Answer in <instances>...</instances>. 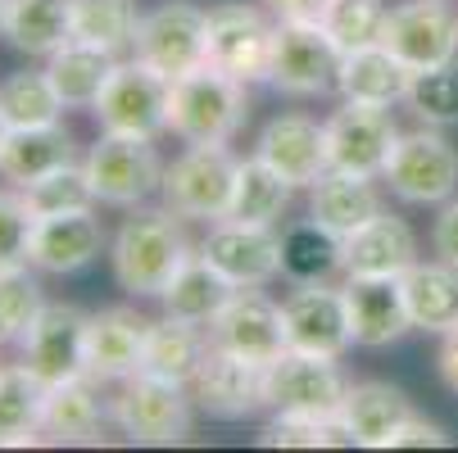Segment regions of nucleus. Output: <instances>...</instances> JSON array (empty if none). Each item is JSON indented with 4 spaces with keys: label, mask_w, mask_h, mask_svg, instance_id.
<instances>
[{
    "label": "nucleus",
    "mask_w": 458,
    "mask_h": 453,
    "mask_svg": "<svg viewBox=\"0 0 458 453\" xmlns=\"http://www.w3.org/2000/svg\"><path fill=\"white\" fill-rule=\"evenodd\" d=\"M431 249L436 258H445L449 268H458V200H445L436 227H431Z\"/></svg>",
    "instance_id": "46"
},
{
    "label": "nucleus",
    "mask_w": 458,
    "mask_h": 453,
    "mask_svg": "<svg viewBox=\"0 0 458 453\" xmlns=\"http://www.w3.org/2000/svg\"><path fill=\"white\" fill-rule=\"evenodd\" d=\"M168 96H173V82L164 73L146 69L141 59H118V69L96 96L91 113L100 122V132L159 141L168 132Z\"/></svg>",
    "instance_id": "4"
},
{
    "label": "nucleus",
    "mask_w": 458,
    "mask_h": 453,
    "mask_svg": "<svg viewBox=\"0 0 458 453\" xmlns=\"http://www.w3.org/2000/svg\"><path fill=\"white\" fill-rule=\"evenodd\" d=\"M105 426V404L96 395L91 376H73L46 385V408H41V435L59 440V444H87L96 440Z\"/></svg>",
    "instance_id": "33"
},
{
    "label": "nucleus",
    "mask_w": 458,
    "mask_h": 453,
    "mask_svg": "<svg viewBox=\"0 0 458 453\" xmlns=\"http://www.w3.org/2000/svg\"><path fill=\"white\" fill-rule=\"evenodd\" d=\"M322 137H327V164L332 168L359 172V177H381L390 150L400 141V127L390 118V109H381V105L341 100V109L327 113Z\"/></svg>",
    "instance_id": "12"
},
{
    "label": "nucleus",
    "mask_w": 458,
    "mask_h": 453,
    "mask_svg": "<svg viewBox=\"0 0 458 453\" xmlns=\"http://www.w3.org/2000/svg\"><path fill=\"white\" fill-rule=\"evenodd\" d=\"M345 390H350V381L341 372V358H327V354L286 349L277 363L264 367V399L273 413L332 417V413H341Z\"/></svg>",
    "instance_id": "11"
},
{
    "label": "nucleus",
    "mask_w": 458,
    "mask_h": 453,
    "mask_svg": "<svg viewBox=\"0 0 458 453\" xmlns=\"http://www.w3.org/2000/svg\"><path fill=\"white\" fill-rule=\"evenodd\" d=\"M291 196H295V186H291L282 172H273L259 155H250V159L236 164V186H232V209H227V218H236V222H259V227H277V218L286 214Z\"/></svg>",
    "instance_id": "34"
},
{
    "label": "nucleus",
    "mask_w": 458,
    "mask_h": 453,
    "mask_svg": "<svg viewBox=\"0 0 458 453\" xmlns=\"http://www.w3.org/2000/svg\"><path fill=\"white\" fill-rule=\"evenodd\" d=\"M254 155L264 159L273 172H282L295 190H309L327 168V137L322 122H313L309 113H277L268 118V127L259 132Z\"/></svg>",
    "instance_id": "22"
},
{
    "label": "nucleus",
    "mask_w": 458,
    "mask_h": 453,
    "mask_svg": "<svg viewBox=\"0 0 458 453\" xmlns=\"http://www.w3.org/2000/svg\"><path fill=\"white\" fill-rule=\"evenodd\" d=\"M5 132H10V127H5V122H0V146H5Z\"/></svg>",
    "instance_id": "49"
},
{
    "label": "nucleus",
    "mask_w": 458,
    "mask_h": 453,
    "mask_svg": "<svg viewBox=\"0 0 458 453\" xmlns=\"http://www.w3.org/2000/svg\"><path fill=\"white\" fill-rule=\"evenodd\" d=\"M146 331H150V317H141L127 304L91 313L87 317V376L96 385H123L127 376H137L141 354H146Z\"/></svg>",
    "instance_id": "20"
},
{
    "label": "nucleus",
    "mask_w": 458,
    "mask_h": 453,
    "mask_svg": "<svg viewBox=\"0 0 458 453\" xmlns=\"http://www.w3.org/2000/svg\"><path fill=\"white\" fill-rule=\"evenodd\" d=\"M436 367H440V381L449 385V390L458 395V327L454 331H445V340H440V358H436Z\"/></svg>",
    "instance_id": "48"
},
{
    "label": "nucleus",
    "mask_w": 458,
    "mask_h": 453,
    "mask_svg": "<svg viewBox=\"0 0 458 453\" xmlns=\"http://www.w3.org/2000/svg\"><path fill=\"white\" fill-rule=\"evenodd\" d=\"M404 286V304L418 331H454L458 327V268H449L445 258H431V264H418L400 277Z\"/></svg>",
    "instance_id": "31"
},
{
    "label": "nucleus",
    "mask_w": 458,
    "mask_h": 453,
    "mask_svg": "<svg viewBox=\"0 0 458 453\" xmlns=\"http://www.w3.org/2000/svg\"><path fill=\"white\" fill-rule=\"evenodd\" d=\"M41 308H46V295L32 264L0 273V345H19Z\"/></svg>",
    "instance_id": "41"
},
{
    "label": "nucleus",
    "mask_w": 458,
    "mask_h": 453,
    "mask_svg": "<svg viewBox=\"0 0 458 453\" xmlns=\"http://www.w3.org/2000/svg\"><path fill=\"white\" fill-rule=\"evenodd\" d=\"M0 37L28 59H50L64 41H73V0H5Z\"/></svg>",
    "instance_id": "29"
},
{
    "label": "nucleus",
    "mask_w": 458,
    "mask_h": 453,
    "mask_svg": "<svg viewBox=\"0 0 458 453\" xmlns=\"http://www.w3.org/2000/svg\"><path fill=\"white\" fill-rule=\"evenodd\" d=\"M0 23H5V0H0Z\"/></svg>",
    "instance_id": "50"
},
{
    "label": "nucleus",
    "mask_w": 458,
    "mask_h": 453,
    "mask_svg": "<svg viewBox=\"0 0 458 453\" xmlns=\"http://www.w3.org/2000/svg\"><path fill=\"white\" fill-rule=\"evenodd\" d=\"M132 59L164 73L168 82L195 73L200 63H209V10L191 5V0H164V5H155L150 14H141Z\"/></svg>",
    "instance_id": "5"
},
{
    "label": "nucleus",
    "mask_w": 458,
    "mask_h": 453,
    "mask_svg": "<svg viewBox=\"0 0 458 453\" xmlns=\"http://www.w3.org/2000/svg\"><path fill=\"white\" fill-rule=\"evenodd\" d=\"M440 444H449V435L436 426V422H427V417H409L395 435H390V444L386 449H440Z\"/></svg>",
    "instance_id": "45"
},
{
    "label": "nucleus",
    "mask_w": 458,
    "mask_h": 453,
    "mask_svg": "<svg viewBox=\"0 0 458 453\" xmlns=\"http://www.w3.org/2000/svg\"><path fill=\"white\" fill-rule=\"evenodd\" d=\"M341 59H345V50L336 46V37L327 32L318 19L277 23L268 82H273L282 96H300V100L327 96V91H336Z\"/></svg>",
    "instance_id": "9"
},
{
    "label": "nucleus",
    "mask_w": 458,
    "mask_h": 453,
    "mask_svg": "<svg viewBox=\"0 0 458 453\" xmlns=\"http://www.w3.org/2000/svg\"><path fill=\"white\" fill-rule=\"evenodd\" d=\"M78 159V141L64 122L46 127H10L5 146H0V177L10 186H32L37 177L64 168Z\"/></svg>",
    "instance_id": "25"
},
{
    "label": "nucleus",
    "mask_w": 458,
    "mask_h": 453,
    "mask_svg": "<svg viewBox=\"0 0 458 453\" xmlns=\"http://www.w3.org/2000/svg\"><path fill=\"white\" fill-rule=\"evenodd\" d=\"M209 349H214L209 327H195V322H182V317L164 313L159 322H150V331H146L141 372H146V376H159V381L191 385Z\"/></svg>",
    "instance_id": "28"
},
{
    "label": "nucleus",
    "mask_w": 458,
    "mask_h": 453,
    "mask_svg": "<svg viewBox=\"0 0 458 453\" xmlns=\"http://www.w3.org/2000/svg\"><path fill=\"white\" fill-rule=\"evenodd\" d=\"M209 340L245 363L268 367L286 354V327H282V304L264 295V286H236L232 299L209 322Z\"/></svg>",
    "instance_id": "13"
},
{
    "label": "nucleus",
    "mask_w": 458,
    "mask_h": 453,
    "mask_svg": "<svg viewBox=\"0 0 458 453\" xmlns=\"http://www.w3.org/2000/svg\"><path fill=\"white\" fill-rule=\"evenodd\" d=\"M409 417H413L409 395L395 390V385H386V381H359L341 399V422H345V431L359 449H386L390 435H395Z\"/></svg>",
    "instance_id": "26"
},
{
    "label": "nucleus",
    "mask_w": 458,
    "mask_h": 453,
    "mask_svg": "<svg viewBox=\"0 0 458 453\" xmlns=\"http://www.w3.org/2000/svg\"><path fill=\"white\" fill-rule=\"evenodd\" d=\"M118 69V55L114 50H100L91 41H64L50 59H46V73L59 91V100L69 105V109H91L96 96L105 91V82L114 78Z\"/></svg>",
    "instance_id": "30"
},
{
    "label": "nucleus",
    "mask_w": 458,
    "mask_h": 453,
    "mask_svg": "<svg viewBox=\"0 0 458 453\" xmlns=\"http://www.w3.org/2000/svg\"><path fill=\"white\" fill-rule=\"evenodd\" d=\"M327 273H341V236L327 227L295 222L282 231V277L291 281H327Z\"/></svg>",
    "instance_id": "37"
},
{
    "label": "nucleus",
    "mask_w": 458,
    "mask_h": 453,
    "mask_svg": "<svg viewBox=\"0 0 458 453\" xmlns=\"http://www.w3.org/2000/svg\"><path fill=\"white\" fill-rule=\"evenodd\" d=\"M191 395H195V408L214 422H245L254 417L259 408H268L264 399V367L259 363H245L227 349H209L200 372L191 381Z\"/></svg>",
    "instance_id": "19"
},
{
    "label": "nucleus",
    "mask_w": 458,
    "mask_h": 453,
    "mask_svg": "<svg viewBox=\"0 0 458 453\" xmlns=\"http://www.w3.org/2000/svg\"><path fill=\"white\" fill-rule=\"evenodd\" d=\"M404 105L413 109V118L422 127H458V59L440 63V69H422L409 82Z\"/></svg>",
    "instance_id": "40"
},
{
    "label": "nucleus",
    "mask_w": 458,
    "mask_h": 453,
    "mask_svg": "<svg viewBox=\"0 0 458 453\" xmlns=\"http://www.w3.org/2000/svg\"><path fill=\"white\" fill-rule=\"evenodd\" d=\"M87 317L78 304H46L19 340V363L41 385L87 376Z\"/></svg>",
    "instance_id": "15"
},
{
    "label": "nucleus",
    "mask_w": 458,
    "mask_h": 453,
    "mask_svg": "<svg viewBox=\"0 0 458 453\" xmlns=\"http://www.w3.org/2000/svg\"><path fill=\"white\" fill-rule=\"evenodd\" d=\"M200 254L232 281V286H273L282 277V236L259 222H209Z\"/></svg>",
    "instance_id": "17"
},
{
    "label": "nucleus",
    "mask_w": 458,
    "mask_h": 453,
    "mask_svg": "<svg viewBox=\"0 0 458 453\" xmlns=\"http://www.w3.org/2000/svg\"><path fill=\"white\" fill-rule=\"evenodd\" d=\"M137 28H141L137 0H73V37L78 41L123 55V50H132Z\"/></svg>",
    "instance_id": "38"
},
{
    "label": "nucleus",
    "mask_w": 458,
    "mask_h": 453,
    "mask_svg": "<svg viewBox=\"0 0 458 453\" xmlns=\"http://www.w3.org/2000/svg\"><path fill=\"white\" fill-rule=\"evenodd\" d=\"M109 417L132 444H182L195 431V395L191 385L137 372L114 395Z\"/></svg>",
    "instance_id": "3"
},
{
    "label": "nucleus",
    "mask_w": 458,
    "mask_h": 453,
    "mask_svg": "<svg viewBox=\"0 0 458 453\" xmlns=\"http://www.w3.org/2000/svg\"><path fill=\"white\" fill-rule=\"evenodd\" d=\"M64 105L46 69H19L0 78V122L5 127H46L64 118Z\"/></svg>",
    "instance_id": "36"
},
{
    "label": "nucleus",
    "mask_w": 458,
    "mask_h": 453,
    "mask_svg": "<svg viewBox=\"0 0 458 453\" xmlns=\"http://www.w3.org/2000/svg\"><path fill=\"white\" fill-rule=\"evenodd\" d=\"M327 0H264V10L277 23H295V19H318Z\"/></svg>",
    "instance_id": "47"
},
{
    "label": "nucleus",
    "mask_w": 458,
    "mask_h": 453,
    "mask_svg": "<svg viewBox=\"0 0 458 453\" xmlns=\"http://www.w3.org/2000/svg\"><path fill=\"white\" fill-rule=\"evenodd\" d=\"M381 46L413 73L440 69V63L458 59V14L449 10V0H404V5L386 10Z\"/></svg>",
    "instance_id": "14"
},
{
    "label": "nucleus",
    "mask_w": 458,
    "mask_h": 453,
    "mask_svg": "<svg viewBox=\"0 0 458 453\" xmlns=\"http://www.w3.org/2000/svg\"><path fill=\"white\" fill-rule=\"evenodd\" d=\"M250 122L245 82L227 78L214 63H200L195 73L173 82L168 96V132L186 146H227Z\"/></svg>",
    "instance_id": "2"
},
{
    "label": "nucleus",
    "mask_w": 458,
    "mask_h": 453,
    "mask_svg": "<svg viewBox=\"0 0 458 453\" xmlns=\"http://www.w3.org/2000/svg\"><path fill=\"white\" fill-rule=\"evenodd\" d=\"M182 214H173L168 205H137L127 209L123 227L109 240V268L114 281L137 295V299H159L164 286L173 281V273L195 254V245L182 231Z\"/></svg>",
    "instance_id": "1"
},
{
    "label": "nucleus",
    "mask_w": 458,
    "mask_h": 453,
    "mask_svg": "<svg viewBox=\"0 0 458 453\" xmlns=\"http://www.w3.org/2000/svg\"><path fill=\"white\" fill-rule=\"evenodd\" d=\"M341 290L350 308V336L359 349H386L404 331H413L400 277H345Z\"/></svg>",
    "instance_id": "23"
},
{
    "label": "nucleus",
    "mask_w": 458,
    "mask_h": 453,
    "mask_svg": "<svg viewBox=\"0 0 458 453\" xmlns=\"http://www.w3.org/2000/svg\"><path fill=\"white\" fill-rule=\"evenodd\" d=\"M32 209L23 200L19 186H0V273L23 268L28 264V245H32Z\"/></svg>",
    "instance_id": "44"
},
{
    "label": "nucleus",
    "mask_w": 458,
    "mask_h": 453,
    "mask_svg": "<svg viewBox=\"0 0 458 453\" xmlns=\"http://www.w3.org/2000/svg\"><path fill=\"white\" fill-rule=\"evenodd\" d=\"M23 200L32 209V218H46V214H73V209H96V186H91V172L82 159L64 164L46 177H37L32 186H19Z\"/></svg>",
    "instance_id": "39"
},
{
    "label": "nucleus",
    "mask_w": 458,
    "mask_h": 453,
    "mask_svg": "<svg viewBox=\"0 0 458 453\" xmlns=\"http://www.w3.org/2000/svg\"><path fill=\"white\" fill-rule=\"evenodd\" d=\"M381 181L404 205H445L458 190V150L445 141L440 127L400 132L395 150L386 159Z\"/></svg>",
    "instance_id": "8"
},
{
    "label": "nucleus",
    "mask_w": 458,
    "mask_h": 453,
    "mask_svg": "<svg viewBox=\"0 0 458 453\" xmlns=\"http://www.w3.org/2000/svg\"><path fill=\"white\" fill-rule=\"evenodd\" d=\"M409 82H413V69L400 63L381 41L377 46H359V50H345L341 59V78H336V91L341 100H359V105H400L409 96Z\"/></svg>",
    "instance_id": "27"
},
{
    "label": "nucleus",
    "mask_w": 458,
    "mask_h": 453,
    "mask_svg": "<svg viewBox=\"0 0 458 453\" xmlns=\"http://www.w3.org/2000/svg\"><path fill=\"white\" fill-rule=\"evenodd\" d=\"M264 449H332V444H354L341 413L318 417V413H277L264 435H259Z\"/></svg>",
    "instance_id": "42"
},
{
    "label": "nucleus",
    "mask_w": 458,
    "mask_h": 453,
    "mask_svg": "<svg viewBox=\"0 0 458 453\" xmlns=\"http://www.w3.org/2000/svg\"><path fill=\"white\" fill-rule=\"evenodd\" d=\"M109 231L96 209H73V214H46L32 222V245H28V264L46 277H73L91 268L105 254Z\"/></svg>",
    "instance_id": "18"
},
{
    "label": "nucleus",
    "mask_w": 458,
    "mask_h": 453,
    "mask_svg": "<svg viewBox=\"0 0 458 453\" xmlns=\"http://www.w3.org/2000/svg\"><path fill=\"white\" fill-rule=\"evenodd\" d=\"M41 408H46V385L23 363L0 367V449L37 444L41 440Z\"/></svg>",
    "instance_id": "35"
},
{
    "label": "nucleus",
    "mask_w": 458,
    "mask_h": 453,
    "mask_svg": "<svg viewBox=\"0 0 458 453\" xmlns=\"http://www.w3.org/2000/svg\"><path fill=\"white\" fill-rule=\"evenodd\" d=\"M277 19L245 0H223L209 10V63L236 82H268Z\"/></svg>",
    "instance_id": "10"
},
{
    "label": "nucleus",
    "mask_w": 458,
    "mask_h": 453,
    "mask_svg": "<svg viewBox=\"0 0 458 453\" xmlns=\"http://www.w3.org/2000/svg\"><path fill=\"white\" fill-rule=\"evenodd\" d=\"M377 177H359V172H341V168H327L313 186H309V218L318 227H327L332 236H350L359 231L368 218H377L381 205V190L372 186Z\"/></svg>",
    "instance_id": "24"
},
{
    "label": "nucleus",
    "mask_w": 458,
    "mask_h": 453,
    "mask_svg": "<svg viewBox=\"0 0 458 453\" xmlns=\"http://www.w3.org/2000/svg\"><path fill=\"white\" fill-rule=\"evenodd\" d=\"M318 23L336 37L341 50L377 46L386 28V0H327Z\"/></svg>",
    "instance_id": "43"
},
{
    "label": "nucleus",
    "mask_w": 458,
    "mask_h": 453,
    "mask_svg": "<svg viewBox=\"0 0 458 453\" xmlns=\"http://www.w3.org/2000/svg\"><path fill=\"white\" fill-rule=\"evenodd\" d=\"M236 155L227 146H186L168 168L159 196L173 214L191 222H223L232 209V186H236Z\"/></svg>",
    "instance_id": "6"
},
{
    "label": "nucleus",
    "mask_w": 458,
    "mask_h": 453,
    "mask_svg": "<svg viewBox=\"0 0 458 453\" xmlns=\"http://www.w3.org/2000/svg\"><path fill=\"white\" fill-rule=\"evenodd\" d=\"M91 186H96V200L109 209H137L146 205L155 190L164 186V159L155 150V141L146 137H114L100 132L96 146L82 155Z\"/></svg>",
    "instance_id": "7"
},
{
    "label": "nucleus",
    "mask_w": 458,
    "mask_h": 453,
    "mask_svg": "<svg viewBox=\"0 0 458 453\" xmlns=\"http://www.w3.org/2000/svg\"><path fill=\"white\" fill-rule=\"evenodd\" d=\"M282 327H286V349L300 354L341 358L354 345L345 290L327 281H295V290L282 299Z\"/></svg>",
    "instance_id": "16"
},
{
    "label": "nucleus",
    "mask_w": 458,
    "mask_h": 453,
    "mask_svg": "<svg viewBox=\"0 0 458 453\" xmlns=\"http://www.w3.org/2000/svg\"><path fill=\"white\" fill-rule=\"evenodd\" d=\"M413 264H418V236L390 209H381L377 218H368L359 231L341 240L345 277H404Z\"/></svg>",
    "instance_id": "21"
},
{
    "label": "nucleus",
    "mask_w": 458,
    "mask_h": 453,
    "mask_svg": "<svg viewBox=\"0 0 458 453\" xmlns=\"http://www.w3.org/2000/svg\"><path fill=\"white\" fill-rule=\"evenodd\" d=\"M232 290H236V286L209 264L200 249H195L186 264L173 273V281L164 286L159 304H164V313H173V317H182V322L209 327V322L218 317V308L232 299Z\"/></svg>",
    "instance_id": "32"
}]
</instances>
